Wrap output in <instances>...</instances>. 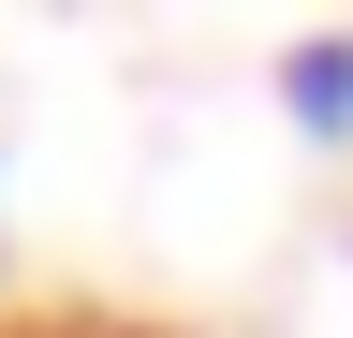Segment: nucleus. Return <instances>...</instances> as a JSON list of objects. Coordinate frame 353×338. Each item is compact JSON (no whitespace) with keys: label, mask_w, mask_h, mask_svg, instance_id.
<instances>
[{"label":"nucleus","mask_w":353,"mask_h":338,"mask_svg":"<svg viewBox=\"0 0 353 338\" xmlns=\"http://www.w3.org/2000/svg\"><path fill=\"white\" fill-rule=\"evenodd\" d=\"M280 118L309 147H353V30H309V45H280Z\"/></svg>","instance_id":"obj_1"},{"label":"nucleus","mask_w":353,"mask_h":338,"mask_svg":"<svg viewBox=\"0 0 353 338\" xmlns=\"http://www.w3.org/2000/svg\"><path fill=\"white\" fill-rule=\"evenodd\" d=\"M0 338H162V324H103V309H44V324H0Z\"/></svg>","instance_id":"obj_2"}]
</instances>
